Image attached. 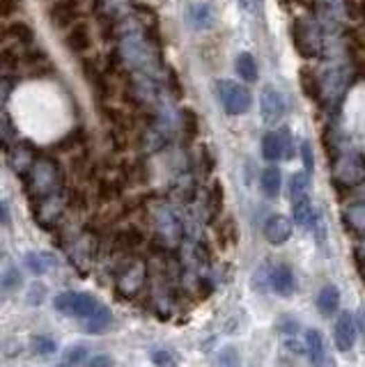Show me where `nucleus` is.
<instances>
[{"label": "nucleus", "instance_id": "1", "mask_svg": "<svg viewBox=\"0 0 365 367\" xmlns=\"http://www.w3.org/2000/svg\"><path fill=\"white\" fill-rule=\"evenodd\" d=\"M62 186L60 165L48 156H39L30 161V168L26 172V189L35 200H44L58 196Z\"/></svg>", "mask_w": 365, "mask_h": 367}, {"label": "nucleus", "instance_id": "2", "mask_svg": "<svg viewBox=\"0 0 365 367\" xmlns=\"http://www.w3.org/2000/svg\"><path fill=\"white\" fill-rule=\"evenodd\" d=\"M53 308L64 317L85 319L90 312H95L99 308V301L92 294H85V292H60L53 299Z\"/></svg>", "mask_w": 365, "mask_h": 367}, {"label": "nucleus", "instance_id": "3", "mask_svg": "<svg viewBox=\"0 0 365 367\" xmlns=\"http://www.w3.org/2000/svg\"><path fill=\"white\" fill-rule=\"evenodd\" d=\"M216 95L221 106L230 115H243L250 108V92L243 85L234 81H218L216 83Z\"/></svg>", "mask_w": 365, "mask_h": 367}, {"label": "nucleus", "instance_id": "4", "mask_svg": "<svg viewBox=\"0 0 365 367\" xmlns=\"http://www.w3.org/2000/svg\"><path fill=\"white\" fill-rule=\"evenodd\" d=\"M115 278H118L115 290L122 294V297L131 299L140 292V287L145 285V266H142V262H138V260H129L115 273Z\"/></svg>", "mask_w": 365, "mask_h": 367}, {"label": "nucleus", "instance_id": "5", "mask_svg": "<svg viewBox=\"0 0 365 367\" xmlns=\"http://www.w3.org/2000/svg\"><path fill=\"white\" fill-rule=\"evenodd\" d=\"M262 154L267 161H278V158H292V138L288 129L281 131H269L262 138Z\"/></svg>", "mask_w": 365, "mask_h": 367}, {"label": "nucleus", "instance_id": "6", "mask_svg": "<svg viewBox=\"0 0 365 367\" xmlns=\"http://www.w3.org/2000/svg\"><path fill=\"white\" fill-rule=\"evenodd\" d=\"M48 19L55 28H69L81 19V0H58L48 10Z\"/></svg>", "mask_w": 365, "mask_h": 367}, {"label": "nucleus", "instance_id": "7", "mask_svg": "<svg viewBox=\"0 0 365 367\" xmlns=\"http://www.w3.org/2000/svg\"><path fill=\"white\" fill-rule=\"evenodd\" d=\"M64 46H67L74 55H81V53L88 51V48L92 46L90 26L81 19H78L76 23H71L67 28V32H64Z\"/></svg>", "mask_w": 365, "mask_h": 367}, {"label": "nucleus", "instance_id": "8", "mask_svg": "<svg viewBox=\"0 0 365 367\" xmlns=\"http://www.w3.org/2000/svg\"><path fill=\"white\" fill-rule=\"evenodd\" d=\"M333 337H335V347L340 351H349L356 342V326L349 312H340L338 321L333 326Z\"/></svg>", "mask_w": 365, "mask_h": 367}, {"label": "nucleus", "instance_id": "9", "mask_svg": "<svg viewBox=\"0 0 365 367\" xmlns=\"http://www.w3.org/2000/svg\"><path fill=\"white\" fill-rule=\"evenodd\" d=\"M260 108H262V117L264 122H278L285 113V99L276 88H264L262 99H260Z\"/></svg>", "mask_w": 365, "mask_h": 367}, {"label": "nucleus", "instance_id": "10", "mask_svg": "<svg viewBox=\"0 0 365 367\" xmlns=\"http://www.w3.org/2000/svg\"><path fill=\"white\" fill-rule=\"evenodd\" d=\"M264 236H267V241L274 243V246H283L292 236V220L285 218L281 214L271 216L267 220V225H264Z\"/></svg>", "mask_w": 365, "mask_h": 367}, {"label": "nucleus", "instance_id": "11", "mask_svg": "<svg viewBox=\"0 0 365 367\" xmlns=\"http://www.w3.org/2000/svg\"><path fill=\"white\" fill-rule=\"evenodd\" d=\"M294 287H297L294 273H292L288 264H278L276 269H271V290L276 294L290 297V294L294 292Z\"/></svg>", "mask_w": 365, "mask_h": 367}, {"label": "nucleus", "instance_id": "12", "mask_svg": "<svg viewBox=\"0 0 365 367\" xmlns=\"http://www.w3.org/2000/svg\"><path fill=\"white\" fill-rule=\"evenodd\" d=\"M111 321H113L111 310H109V308H106V305L99 303L97 310H95V312H90V314L83 319V328L88 330L90 335H97V333H104V330L111 326Z\"/></svg>", "mask_w": 365, "mask_h": 367}, {"label": "nucleus", "instance_id": "13", "mask_svg": "<svg viewBox=\"0 0 365 367\" xmlns=\"http://www.w3.org/2000/svg\"><path fill=\"white\" fill-rule=\"evenodd\" d=\"M303 349H306V354L310 356L312 363H321V361H324L326 344H324V337H321L319 330H315V328H308L306 330V335H303Z\"/></svg>", "mask_w": 365, "mask_h": 367}, {"label": "nucleus", "instance_id": "14", "mask_svg": "<svg viewBox=\"0 0 365 367\" xmlns=\"http://www.w3.org/2000/svg\"><path fill=\"white\" fill-rule=\"evenodd\" d=\"M260 186H262V193L267 198H278V193H281V186H283L281 170H278L276 165H269V168H264V172L260 175Z\"/></svg>", "mask_w": 365, "mask_h": 367}, {"label": "nucleus", "instance_id": "15", "mask_svg": "<svg viewBox=\"0 0 365 367\" xmlns=\"http://www.w3.org/2000/svg\"><path fill=\"white\" fill-rule=\"evenodd\" d=\"M294 203V220L299 225H308V227H315V223H317V214H315L310 200L303 193V196H299L292 200Z\"/></svg>", "mask_w": 365, "mask_h": 367}, {"label": "nucleus", "instance_id": "16", "mask_svg": "<svg viewBox=\"0 0 365 367\" xmlns=\"http://www.w3.org/2000/svg\"><path fill=\"white\" fill-rule=\"evenodd\" d=\"M338 305H340V292H338V287L326 285L324 290L319 292V297H317V310L321 314H333L335 310H338Z\"/></svg>", "mask_w": 365, "mask_h": 367}, {"label": "nucleus", "instance_id": "17", "mask_svg": "<svg viewBox=\"0 0 365 367\" xmlns=\"http://www.w3.org/2000/svg\"><path fill=\"white\" fill-rule=\"evenodd\" d=\"M234 71H237L239 78H243V81H248V83L257 81V62H255V57L250 53H241L237 57V62H234Z\"/></svg>", "mask_w": 365, "mask_h": 367}, {"label": "nucleus", "instance_id": "18", "mask_svg": "<svg viewBox=\"0 0 365 367\" xmlns=\"http://www.w3.org/2000/svg\"><path fill=\"white\" fill-rule=\"evenodd\" d=\"M26 266L35 273V276H41V273H46L48 269H51V260H48V255H41V253H28Z\"/></svg>", "mask_w": 365, "mask_h": 367}, {"label": "nucleus", "instance_id": "19", "mask_svg": "<svg viewBox=\"0 0 365 367\" xmlns=\"http://www.w3.org/2000/svg\"><path fill=\"white\" fill-rule=\"evenodd\" d=\"M191 17H193V26H196V28H207V26H212L214 12H212V7L207 3H200V5H196L191 10Z\"/></svg>", "mask_w": 365, "mask_h": 367}, {"label": "nucleus", "instance_id": "20", "mask_svg": "<svg viewBox=\"0 0 365 367\" xmlns=\"http://www.w3.org/2000/svg\"><path fill=\"white\" fill-rule=\"evenodd\" d=\"M64 363L67 365H83L88 363V347L85 344H74L64 351Z\"/></svg>", "mask_w": 365, "mask_h": 367}, {"label": "nucleus", "instance_id": "21", "mask_svg": "<svg viewBox=\"0 0 365 367\" xmlns=\"http://www.w3.org/2000/svg\"><path fill=\"white\" fill-rule=\"evenodd\" d=\"M30 349L35 351V354L46 356V354H53V351H55V342L51 340V337H46V335H35L30 340Z\"/></svg>", "mask_w": 365, "mask_h": 367}, {"label": "nucleus", "instance_id": "22", "mask_svg": "<svg viewBox=\"0 0 365 367\" xmlns=\"http://www.w3.org/2000/svg\"><path fill=\"white\" fill-rule=\"evenodd\" d=\"M253 287H255L257 292L269 290V287H271V269H269V266H260V269L255 271V276H253Z\"/></svg>", "mask_w": 365, "mask_h": 367}, {"label": "nucleus", "instance_id": "23", "mask_svg": "<svg viewBox=\"0 0 365 367\" xmlns=\"http://www.w3.org/2000/svg\"><path fill=\"white\" fill-rule=\"evenodd\" d=\"M182 129H184L186 138H193V135L198 133V115L193 113L191 108L182 113Z\"/></svg>", "mask_w": 365, "mask_h": 367}, {"label": "nucleus", "instance_id": "24", "mask_svg": "<svg viewBox=\"0 0 365 367\" xmlns=\"http://www.w3.org/2000/svg\"><path fill=\"white\" fill-rule=\"evenodd\" d=\"M221 207H223V186L216 182L209 191V209L214 216H216L221 211Z\"/></svg>", "mask_w": 365, "mask_h": 367}, {"label": "nucleus", "instance_id": "25", "mask_svg": "<svg viewBox=\"0 0 365 367\" xmlns=\"http://www.w3.org/2000/svg\"><path fill=\"white\" fill-rule=\"evenodd\" d=\"M301 83H303V90H306L308 97H312V99L317 97L319 88H317V78H315L312 71H303V74H301Z\"/></svg>", "mask_w": 365, "mask_h": 367}, {"label": "nucleus", "instance_id": "26", "mask_svg": "<svg viewBox=\"0 0 365 367\" xmlns=\"http://www.w3.org/2000/svg\"><path fill=\"white\" fill-rule=\"evenodd\" d=\"M306 193V177L303 175H294L292 177V182H290V198L294 200L299 196H303Z\"/></svg>", "mask_w": 365, "mask_h": 367}, {"label": "nucleus", "instance_id": "27", "mask_svg": "<svg viewBox=\"0 0 365 367\" xmlns=\"http://www.w3.org/2000/svg\"><path fill=\"white\" fill-rule=\"evenodd\" d=\"M19 0H0V19H10L19 12Z\"/></svg>", "mask_w": 365, "mask_h": 367}, {"label": "nucleus", "instance_id": "28", "mask_svg": "<svg viewBox=\"0 0 365 367\" xmlns=\"http://www.w3.org/2000/svg\"><path fill=\"white\" fill-rule=\"evenodd\" d=\"M152 363H156V365H170V363H175V361H173V356H170L166 349H156V351H152Z\"/></svg>", "mask_w": 365, "mask_h": 367}, {"label": "nucleus", "instance_id": "29", "mask_svg": "<svg viewBox=\"0 0 365 367\" xmlns=\"http://www.w3.org/2000/svg\"><path fill=\"white\" fill-rule=\"evenodd\" d=\"M301 156H303L306 170L310 172L312 165H315V156H312V149H310V145H308V142H303V145H301Z\"/></svg>", "mask_w": 365, "mask_h": 367}, {"label": "nucleus", "instance_id": "30", "mask_svg": "<svg viewBox=\"0 0 365 367\" xmlns=\"http://www.w3.org/2000/svg\"><path fill=\"white\" fill-rule=\"evenodd\" d=\"M218 363H223V365H232V363H237V354H234V349L227 347V349L221 351Z\"/></svg>", "mask_w": 365, "mask_h": 367}, {"label": "nucleus", "instance_id": "31", "mask_svg": "<svg viewBox=\"0 0 365 367\" xmlns=\"http://www.w3.org/2000/svg\"><path fill=\"white\" fill-rule=\"evenodd\" d=\"M115 361L113 358H109V356H95L92 361H88V365H92V367H102V365H113Z\"/></svg>", "mask_w": 365, "mask_h": 367}, {"label": "nucleus", "instance_id": "32", "mask_svg": "<svg viewBox=\"0 0 365 367\" xmlns=\"http://www.w3.org/2000/svg\"><path fill=\"white\" fill-rule=\"evenodd\" d=\"M7 220H10V211H7L5 203L0 200V225H7Z\"/></svg>", "mask_w": 365, "mask_h": 367}, {"label": "nucleus", "instance_id": "33", "mask_svg": "<svg viewBox=\"0 0 365 367\" xmlns=\"http://www.w3.org/2000/svg\"><path fill=\"white\" fill-rule=\"evenodd\" d=\"M0 71H3V64H0Z\"/></svg>", "mask_w": 365, "mask_h": 367}]
</instances>
